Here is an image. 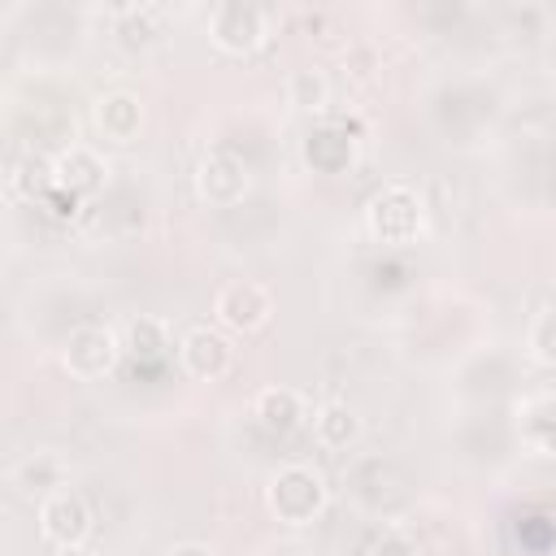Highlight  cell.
Instances as JSON below:
<instances>
[{
  "label": "cell",
  "mask_w": 556,
  "mask_h": 556,
  "mask_svg": "<svg viewBox=\"0 0 556 556\" xmlns=\"http://www.w3.org/2000/svg\"><path fill=\"white\" fill-rule=\"evenodd\" d=\"M365 230L382 248H408L426 235V200L413 182H387L365 204Z\"/></svg>",
  "instance_id": "cell-1"
},
{
  "label": "cell",
  "mask_w": 556,
  "mask_h": 556,
  "mask_svg": "<svg viewBox=\"0 0 556 556\" xmlns=\"http://www.w3.org/2000/svg\"><path fill=\"white\" fill-rule=\"evenodd\" d=\"M265 504L282 526H313L330 504V486L321 469H313L308 460H287L269 473Z\"/></svg>",
  "instance_id": "cell-2"
},
{
  "label": "cell",
  "mask_w": 556,
  "mask_h": 556,
  "mask_svg": "<svg viewBox=\"0 0 556 556\" xmlns=\"http://www.w3.org/2000/svg\"><path fill=\"white\" fill-rule=\"evenodd\" d=\"M269 22L274 13L256 0H222L208 13V39L226 56H252L269 39Z\"/></svg>",
  "instance_id": "cell-3"
},
{
  "label": "cell",
  "mask_w": 556,
  "mask_h": 556,
  "mask_svg": "<svg viewBox=\"0 0 556 556\" xmlns=\"http://www.w3.org/2000/svg\"><path fill=\"white\" fill-rule=\"evenodd\" d=\"M122 334L113 326H100V321H87V326H74L61 343V369L78 382H96L104 374L117 369L122 361Z\"/></svg>",
  "instance_id": "cell-4"
},
{
  "label": "cell",
  "mask_w": 556,
  "mask_h": 556,
  "mask_svg": "<svg viewBox=\"0 0 556 556\" xmlns=\"http://www.w3.org/2000/svg\"><path fill=\"white\" fill-rule=\"evenodd\" d=\"M213 317L230 334H256L274 317V291L261 278H230L213 295Z\"/></svg>",
  "instance_id": "cell-5"
},
{
  "label": "cell",
  "mask_w": 556,
  "mask_h": 556,
  "mask_svg": "<svg viewBox=\"0 0 556 556\" xmlns=\"http://www.w3.org/2000/svg\"><path fill=\"white\" fill-rule=\"evenodd\" d=\"M248 182H252L248 178V161L235 148H226V143L208 148L200 156V165H195V191L213 208H235L248 195Z\"/></svg>",
  "instance_id": "cell-6"
},
{
  "label": "cell",
  "mask_w": 556,
  "mask_h": 556,
  "mask_svg": "<svg viewBox=\"0 0 556 556\" xmlns=\"http://www.w3.org/2000/svg\"><path fill=\"white\" fill-rule=\"evenodd\" d=\"M178 365L195 382H217L235 365V343H230V334L222 326H191L178 339Z\"/></svg>",
  "instance_id": "cell-7"
},
{
  "label": "cell",
  "mask_w": 556,
  "mask_h": 556,
  "mask_svg": "<svg viewBox=\"0 0 556 556\" xmlns=\"http://www.w3.org/2000/svg\"><path fill=\"white\" fill-rule=\"evenodd\" d=\"M39 534L52 543V547H78L91 539V504L61 486L52 491L48 500H39Z\"/></svg>",
  "instance_id": "cell-8"
},
{
  "label": "cell",
  "mask_w": 556,
  "mask_h": 556,
  "mask_svg": "<svg viewBox=\"0 0 556 556\" xmlns=\"http://www.w3.org/2000/svg\"><path fill=\"white\" fill-rule=\"evenodd\" d=\"M52 169H56V187L74 191L78 200L104 191V182H109V161H104V152L91 148V143H70V148H61V152L52 156Z\"/></svg>",
  "instance_id": "cell-9"
},
{
  "label": "cell",
  "mask_w": 556,
  "mask_h": 556,
  "mask_svg": "<svg viewBox=\"0 0 556 556\" xmlns=\"http://www.w3.org/2000/svg\"><path fill=\"white\" fill-rule=\"evenodd\" d=\"M91 126L113 139V143H130L139 130H143V100L126 87H113V91H100L91 100Z\"/></svg>",
  "instance_id": "cell-10"
},
{
  "label": "cell",
  "mask_w": 556,
  "mask_h": 556,
  "mask_svg": "<svg viewBox=\"0 0 556 556\" xmlns=\"http://www.w3.org/2000/svg\"><path fill=\"white\" fill-rule=\"evenodd\" d=\"M252 417H256V426L265 434H291V430H300L308 421V400H304V391L274 382V387H261L256 391Z\"/></svg>",
  "instance_id": "cell-11"
},
{
  "label": "cell",
  "mask_w": 556,
  "mask_h": 556,
  "mask_svg": "<svg viewBox=\"0 0 556 556\" xmlns=\"http://www.w3.org/2000/svg\"><path fill=\"white\" fill-rule=\"evenodd\" d=\"M13 486L22 491V495H30V500H48L52 491H61L65 486V478H70V465H65V456L61 452H26L17 465H13Z\"/></svg>",
  "instance_id": "cell-12"
},
{
  "label": "cell",
  "mask_w": 556,
  "mask_h": 556,
  "mask_svg": "<svg viewBox=\"0 0 556 556\" xmlns=\"http://www.w3.org/2000/svg\"><path fill=\"white\" fill-rule=\"evenodd\" d=\"M122 352L130 356V361H139V365H156V361H165L169 356V326H165V317H152V313H139V317H130V321H122Z\"/></svg>",
  "instance_id": "cell-13"
},
{
  "label": "cell",
  "mask_w": 556,
  "mask_h": 556,
  "mask_svg": "<svg viewBox=\"0 0 556 556\" xmlns=\"http://www.w3.org/2000/svg\"><path fill=\"white\" fill-rule=\"evenodd\" d=\"M117 39L126 52H148L165 39V9L161 4H126L117 9Z\"/></svg>",
  "instance_id": "cell-14"
},
{
  "label": "cell",
  "mask_w": 556,
  "mask_h": 556,
  "mask_svg": "<svg viewBox=\"0 0 556 556\" xmlns=\"http://www.w3.org/2000/svg\"><path fill=\"white\" fill-rule=\"evenodd\" d=\"M313 439L326 447V452H343L361 439V413L343 400H330L313 413Z\"/></svg>",
  "instance_id": "cell-15"
},
{
  "label": "cell",
  "mask_w": 556,
  "mask_h": 556,
  "mask_svg": "<svg viewBox=\"0 0 556 556\" xmlns=\"http://www.w3.org/2000/svg\"><path fill=\"white\" fill-rule=\"evenodd\" d=\"M56 187V169H52V156H39V152H26V156H17L13 165H9V191L17 195V200H39L43 204V195Z\"/></svg>",
  "instance_id": "cell-16"
},
{
  "label": "cell",
  "mask_w": 556,
  "mask_h": 556,
  "mask_svg": "<svg viewBox=\"0 0 556 556\" xmlns=\"http://www.w3.org/2000/svg\"><path fill=\"white\" fill-rule=\"evenodd\" d=\"M521 439L539 452L556 460V395H534L521 408Z\"/></svg>",
  "instance_id": "cell-17"
},
{
  "label": "cell",
  "mask_w": 556,
  "mask_h": 556,
  "mask_svg": "<svg viewBox=\"0 0 556 556\" xmlns=\"http://www.w3.org/2000/svg\"><path fill=\"white\" fill-rule=\"evenodd\" d=\"M287 100H291L300 113L326 117V104H330V78H326L317 65L291 70V74H287Z\"/></svg>",
  "instance_id": "cell-18"
},
{
  "label": "cell",
  "mask_w": 556,
  "mask_h": 556,
  "mask_svg": "<svg viewBox=\"0 0 556 556\" xmlns=\"http://www.w3.org/2000/svg\"><path fill=\"white\" fill-rule=\"evenodd\" d=\"M526 348L543 369H556V308L534 313L530 330H526Z\"/></svg>",
  "instance_id": "cell-19"
},
{
  "label": "cell",
  "mask_w": 556,
  "mask_h": 556,
  "mask_svg": "<svg viewBox=\"0 0 556 556\" xmlns=\"http://www.w3.org/2000/svg\"><path fill=\"white\" fill-rule=\"evenodd\" d=\"M361 556H421V547L404 526H382V530L369 534Z\"/></svg>",
  "instance_id": "cell-20"
},
{
  "label": "cell",
  "mask_w": 556,
  "mask_h": 556,
  "mask_svg": "<svg viewBox=\"0 0 556 556\" xmlns=\"http://www.w3.org/2000/svg\"><path fill=\"white\" fill-rule=\"evenodd\" d=\"M43 208H48L56 222H74L78 208H83V200H78L74 191H65V187H52V191L43 195Z\"/></svg>",
  "instance_id": "cell-21"
},
{
  "label": "cell",
  "mask_w": 556,
  "mask_h": 556,
  "mask_svg": "<svg viewBox=\"0 0 556 556\" xmlns=\"http://www.w3.org/2000/svg\"><path fill=\"white\" fill-rule=\"evenodd\" d=\"M165 556H213V547H204V543H174Z\"/></svg>",
  "instance_id": "cell-22"
},
{
  "label": "cell",
  "mask_w": 556,
  "mask_h": 556,
  "mask_svg": "<svg viewBox=\"0 0 556 556\" xmlns=\"http://www.w3.org/2000/svg\"><path fill=\"white\" fill-rule=\"evenodd\" d=\"M52 556H96L87 543H78V547H52Z\"/></svg>",
  "instance_id": "cell-23"
}]
</instances>
